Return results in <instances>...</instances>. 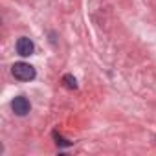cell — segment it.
Instances as JSON below:
<instances>
[{"label": "cell", "mask_w": 156, "mask_h": 156, "mask_svg": "<svg viewBox=\"0 0 156 156\" xmlns=\"http://www.w3.org/2000/svg\"><path fill=\"white\" fill-rule=\"evenodd\" d=\"M11 72L15 75V79H19V81H31V79H35V75H37L35 68L31 64H28V62H15L11 66Z\"/></svg>", "instance_id": "1"}, {"label": "cell", "mask_w": 156, "mask_h": 156, "mask_svg": "<svg viewBox=\"0 0 156 156\" xmlns=\"http://www.w3.org/2000/svg\"><path fill=\"white\" fill-rule=\"evenodd\" d=\"M11 108H13V112H15L17 116H26V114L31 110V105H30V101H28L24 96H17V98L11 101Z\"/></svg>", "instance_id": "2"}, {"label": "cell", "mask_w": 156, "mask_h": 156, "mask_svg": "<svg viewBox=\"0 0 156 156\" xmlns=\"http://www.w3.org/2000/svg\"><path fill=\"white\" fill-rule=\"evenodd\" d=\"M33 50H35V46H33L31 39H28V37H20V39L17 41V53H19V55H22V57H30V55L33 53Z\"/></svg>", "instance_id": "3"}, {"label": "cell", "mask_w": 156, "mask_h": 156, "mask_svg": "<svg viewBox=\"0 0 156 156\" xmlns=\"http://www.w3.org/2000/svg\"><path fill=\"white\" fill-rule=\"evenodd\" d=\"M62 81L66 83V87H68V88H77V81H75V77H73V75L66 73V75L62 77Z\"/></svg>", "instance_id": "4"}, {"label": "cell", "mask_w": 156, "mask_h": 156, "mask_svg": "<svg viewBox=\"0 0 156 156\" xmlns=\"http://www.w3.org/2000/svg\"><path fill=\"white\" fill-rule=\"evenodd\" d=\"M53 136H55V140H57V143H59V145H70V141H66V140H62V138H61V136H59L57 132H55Z\"/></svg>", "instance_id": "5"}]
</instances>
